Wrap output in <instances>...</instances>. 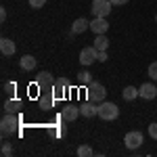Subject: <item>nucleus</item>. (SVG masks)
<instances>
[{"label":"nucleus","instance_id":"obj_14","mask_svg":"<svg viewBox=\"0 0 157 157\" xmlns=\"http://www.w3.org/2000/svg\"><path fill=\"white\" fill-rule=\"evenodd\" d=\"M52 105H55V94H50V97H46L44 92L38 97V107L42 109V111H48V109H52Z\"/></svg>","mask_w":157,"mask_h":157},{"label":"nucleus","instance_id":"obj_10","mask_svg":"<svg viewBox=\"0 0 157 157\" xmlns=\"http://www.w3.org/2000/svg\"><path fill=\"white\" fill-rule=\"evenodd\" d=\"M0 52H2V57H13L17 52V44L11 38H2L0 40Z\"/></svg>","mask_w":157,"mask_h":157},{"label":"nucleus","instance_id":"obj_21","mask_svg":"<svg viewBox=\"0 0 157 157\" xmlns=\"http://www.w3.org/2000/svg\"><path fill=\"white\" fill-rule=\"evenodd\" d=\"M78 155H80V157H92V149H90L88 145L78 147Z\"/></svg>","mask_w":157,"mask_h":157},{"label":"nucleus","instance_id":"obj_18","mask_svg":"<svg viewBox=\"0 0 157 157\" xmlns=\"http://www.w3.org/2000/svg\"><path fill=\"white\" fill-rule=\"evenodd\" d=\"M21 107V101H17V98H9L6 103H4V113H17Z\"/></svg>","mask_w":157,"mask_h":157},{"label":"nucleus","instance_id":"obj_23","mask_svg":"<svg viewBox=\"0 0 157 157\" xmlns=\"http://www.w3.org/2000/svg\"><path fill=\"white\" fill-rule=\"evenodd\" d=\"M15 88H17L15 82H4V92L6 94H15Z\"/></svg>","mask_w":157,"mask_h":157},{"label":"nucleus","instance_id":"obj_27","mask_svg":"<svg viewBox=\"0 0 157 157\" xmlns=\"http://www.w3.org/2000/svg\"><path fill=\"white\" fill-rule=\"evenodd\" d=\"M109 57H107V50H98V55H97V61H101V63H105Z\"/></svg>","mask_w":157,"mask_h":157},{"label":"nucleus","instance_id":"obj_5","mask_svg":"<svg viewBox=\"0 0 157 157\" xmlns=\"http://www.w3.org/2000/svg\"><path fill=\"white\" fill-rule=\"evenodd\" d=\"M143 132H138V130H132V132H128L124 136V145L128 147V149H138V147L143 145Z\"/></svg>","mask_w":157,"mask_h":157},{"label":"nucleus","instance_id":"obj_9","mask_svg":"<svg viewBox=\"0 0 157 157\" xmlns=\"http://www.w3.org/2000/svg\"><path fill=\"white\" fill-rule=\"evenodd\" d=\"M80 115H82L80 113V107H75V105H67V107H63V111H61V120L63 121H75Z\"/></svg>","mask_w":157,"mask_h":157},{"label":"nucleus","instance_id":"obj_30","mask_svg":"<svg viewBox=\"0 0 157 157\" xmlns=\"http://www.w3.org/2000/svg\"><path fill=\"white\" fill-rule=\"evenodd\" d=\"M0 21H6V11L4 9H0Z\"/></svg>","mask_w":157,"mask_h":157},{"label":"nucleus","instance_id":"obj_2","mask_svg":"<svg viewBox=\"0 0 157 157\" xmlns=\"http://www.w3.org/2000/svg\"><path fill=\"white\" fill-rule=\"evenodd\" d=\"M97 115L105 121H113V120L120 117V107H117L115 103L103 101V103H98V107H97Z\"/></svg>","mask_w":157,"mask_h":157},{"label":"nucleus","instance_id":"obj_1","mask_svg":"<svg viewBox=\"0 0 157 157\" xmlns=\"http://www.w3.org/2000/svg\"><path fill=\"white\" fill-rule=\"evenodd\" d=\"M0 132L2 136H13L19 132V115L17 113H4V117L0 121Z\"/></svg>","mask_w":157,"mask_h":157},{"label":"nucleus","instance_id":"obj_24","mask_svg":"<svg viewBox=\"0 0 157 157\" xmlns=\"http://www.w3.org/2000/svg\"><path fill=\"white\" fill-rule=\"evenodd\" d=\"M149 136H151L153 140H157V121H153V124L149 126Z\"/></svg>","mask_w":157,"mask_h":157},{"label":"nucleus","instance_id":"obj_19","mask_svg":"<svg viewBox=\"0 0 157 157\" xmlns=\"http://www.w3.org/2000/svg\"><path fill=\"white\" fill-rule=\"evenodd\" d=\"M121 94H124V101H134V98L138 97V88H134V86H126Z\"/></svg>","mask_w":157,"mask_h":157},{"label":"nucleus","instance_id":"obj_28","mask_svg":"<svg viewBox=\"0 0 157 157\" xmlns=\"http://www.w3.org/2000/svg\"><path fill=\"white\" fill-rule=\"evenodd\" d=\"M130 0H111V4L113 6H121V4H128Z\"/></svg>","mask_w":157,"mask_h":157},{"label":"nucleus","instance_id":"obj_7","mask_svg":"<svg viewBox=\"0 0 157 157\" xmlns=\"http://www.w3.org/2000/svg\"><path fill=\"white\" fill-rule=\"evenodd\" d=\"M36 86L40 88V90H52V86H55V78H52L48 71L38 73V78H36Z\"/></svg>","mask_w":157,"mask_h":157},{"label":"nucleus","instance_id":"obj_12","mask_svg":"<svg viewBox=\"0 0 157 157\" xmlns=\"http://www.w3.org/2000/svg\"><path fill=\"white\" fill-rule=\"evenodd\" d=\"M67 86H69V82H67L65 78H59V80H55V86H52V94H55V98H63V97H65V90H67Z\"/></svg>","mask_w":157,"mask_h":157},{"label":"nucleus","instance_id":"obj_16","mask_svg":"<svg viewBox=\"0 0 157 157\" xmlns=\"http://www.w3.org/2000/svg\"><path fill=\"white\" fill-rule=\"evenodd\" d=\"M90 27V21H86V19H75L73 21V25H71V34H82V32H86Z\"/></svg>","mask_w":157,"mask_h":157},{"label":"nucleus","instance_id":"obj_31","mask_svg":"<svg viewBox=\"0 0 157 157\" xmlns=\"http://www.w3.org/2000/svg\"><path fill=\"white\" fill-rule=\"evenodd\" d=\"M155 21H157V15H155Z\"/></svg>","mask_w":157,"mask_h":157},{"label":"nucleus","instance_id":"obj_6","mask_svg":"<svg viewBox=\"0 0 157 157\" xmlns=\"http://www.w3.org/2000/svg\"><path fill=\"white\" fill-rule=\"evenodd\" d=\"M97 55H98V50L94 48V46H86V48L80 50V63H82L84 67H88V65H92V63L97 61Z\"/></svg>","mask_w":157,"mask_h":157},{"label":"nucleus","instance_id":"obj_15","mask_svg":"<svg viewBox=\"0 0 157 157\" xmlns=\"http://www.w3.org/2000/svg\"><path fill=\"white\" fill-rule=\"evenodd\" d=\"M19 65H21V69H25V71H34L38 63H36V57H32V55H25V57H21Z\"/></svg>","mask_w":157,"mask_h":157},{"label":"nucleus","instance_id":"obj_22","mask_svg":"<svg viewBox=\"0 0 157 157\" xmlns=\"http://www.w3.org/2000/svg\"><path fill=\"white\" fill-rule=\"evenodd\" d=\"M2 155H4V157H11L13 155V147H11L9 140H4V143H2Z\"/></svg>","mask_w":157,"mask_h":157},{"label":"nucleus","instance_id":"obj_26","mask_svg":"<svg viewBox=\"0 0 157 157\" xmlns=\"http://www.w3.org/2000/svg\"><path fill=\"white\" fill-rule=\"evenodd\" d=\"M46 4V0H29V6L32 9H42Z\"/></svg>","mask_w":157,"mask_h":157},{"label":"nucleus","instance_id":"obj_3","mask_svg":"<svg viewBox=\"0 0 157 157\" xmlns=\"http://www.w3.org/2000/svg\"><path fill=\"white\" fill-rule=\"evenodd\" d=\"M86 97L92 103H103L105 97H107V90H105V86L98 84V82H90V84L86 86Z\"/></svg>","mask_w":157,"mask_h":157},{"label":"nucleus","instance_id":"obj_20","mask_svg":"<svg viewBox=\"0 0 157 157\" xmlns=\"http://www.w3.org/2000/svg\"><path fill=\"white\" fill-rule=\"evenodd\" d=\"M78 80H80V84H82V86H88L90 82H92V75H90V71H80Z\"/></svg>","mask_w":157,"mask_h":157},{"label":"nucleus","instance_id":"obj_4","mask_svg":"<svg viewBox=\"0 0 157 157\" xmlns=\"http://www.w3.org/2000/svg\"><path fill=\"white\" fill-rule=\"evenodd\" d=\"M111 0H92V15L94 17H107L109 13H111Z\"/></svg>","mask_w":157,"mask_h":157},{"label":"nucleus","instance_id":"obj_29","mask_svg":"<svg viewBox=\"0 0 157 157\" xmlns=\"http://www.w3.org/2000/svg\"><path fill=\"white\" fill-rule=\"evenodd\" d=\"M55 132H57V136H65V126H63V128H57Z\"/></svg>","mask_w":157,"mask_h":157},{"label":"nucleus","instance_id":"obj_13","mask_svg":"<svg viewBox=\"0 0 157 157\" xmlns=\"http://www.w3.org/2000/svg\"><path fill=\"white\" fill-rule=\"evenodd\" d=\"M97 107H98V103L88 101L84 105H80V113H82L84 117H94V115H97Z\"/></svg>","mask_w":157,"mask_h":157},{"label":"nucleus","instance_id":"obj_8","mask_svg":"<svg viewBox=\"0 0 157 157\" xmlns=\"http://www.w3.org/2000/svg\"><path fill=\"white\" fill-rule=\"evenodd\" d=\"M90 29L94 32V36H97V34H105V32L109 29L107 17H94V19L90 21Z\"/></svg>","mask_w":157,"mask_h":157},{"label":"nucleus","instance_id":"obj_25","mask_svg":"<svg viewBox=\"0 0 157 157\" xmlns=\"http://www.w3.org/2000/svg\"><path fill=\"white\" fill-rule=\"evenodd\" d=\"M149 75H151L153 80H157V61H153V63L149 65Z\"/></svg>","mask_w":157,"mask_h":157},{"label":"nucleus","instance_id":"obj_17","mask_svg":"<svg viewBox=\"0 0 157 157\" xmlns=\"http://www.w3.org/2000/svg\"><path fill=\"white\" fill-rule=\"evenodd\" d=\"M94 48L97 50H107L109 48V38L105 34H97L94 36Z\"/></svg>","mask_w":157,"mask_h":157},{"label":"nucleus","instance_id":"obj_11","mask_svg":"<svg viewBox=\"0 0 157 157\" xmlns=\"http://www.w3.org/2000/svg\"><path fill=\"white\" fill-rule=\"evenodd\" d=\"M138 97L145 98V101L155 98V97H157V86H155V84H147V82H145V84L138 88Z\"/></svg>","mask_w":157,"mask_h":157}]
</instances>
